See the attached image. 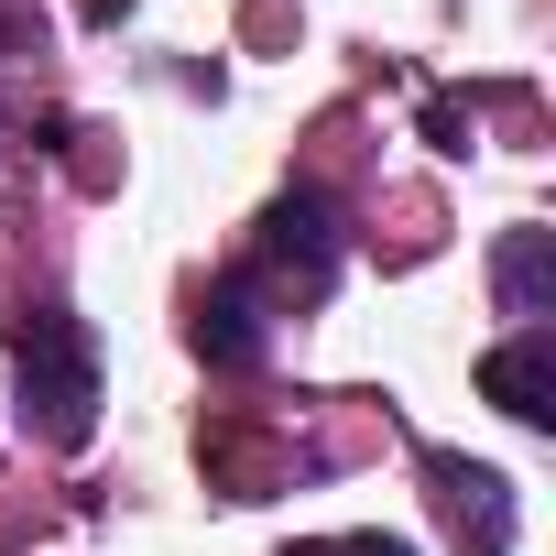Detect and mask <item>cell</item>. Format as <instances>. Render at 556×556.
<instances>
[{
	"instance_id": "cell-7",
	"label": "cell",
	"mask_w": 556,
	"mask_h": 556,
	"mask_svg": "<svg viewBox=\"0 0 556 556\" xmlns=\"http://www.w3.org/2000/svg\"><path fill=\"white\" fill-rule=\"evenodd\" d=\"M426 142H437V153H469V110H458V99H426Z\"/></svg>"
},
{
	"instance_id": "cell-8",
	"label": "cell",
	"mask_w": 556,
	"mask_h": 556,
	"mask_svg": "<svg viewBox=\"0 0 556 556\" xmlns=\"http://www.w3.org/2000/svg\"><path fill=\"white\" fill-rule=\"evenodd\" d=\"M339 556H415L404 534H339Z\"/></svg>"
},
{
	"instance_id": "cell-6",
	"label": "cell",
	"mask_w": 556,
	"mask_h": 556,
	"mask_svg": "<svg viewBox=\"0 0 556 556\" xmlns=\"http://www.w3.org/2000/svg\"><path fill=\"white\" fill-rule=\"evenodd\" d=\"M426 469H437L447 513H458V523L480 513V534H491V556H502V534H513V502H502V469H469V458H426Z\"/></svg>"
},
{
	"instance_id": "cell-1",
	"label": "cell",
	"mask_w": 556,
	"mask_h": 556,
	"mask_svg": "<svg viewBox=\"0 0 556 556\" xmlns=\"http://www.w3.org/2000/svg\"><path fill=\"white\" fill-rule=\"evenodd\" d=\"M12 361H23V437L88 447V437H99V339H88L66 306H23Z\"/></svg>"
},
{
	"instance_id": "cell-2",
	"label": "cell",
	"mask_w": 556,
	"mask_h": 556,
	"mask_svg": "<svg viewBox=\"0 0 556 556\" xmlns=\"http://www.w3.org/2000/svg\"><path fill=\"white\" fill-rule=\"evenodd\" d=\"M251 262H262V285H295V295H328L339 285V218H328V197H273L262 207V240H251Z\"/></svg>"
},
{
	"instance_id": "cell-4",
	"label": "cell",
	"mask_w": 556,
	"mask_h": 556,
	"mask_svg": "<svg viewBox=\"0 0 556 556\" xmlns=\"http://www.w3.org/2000/svg\"><path fill=\"white\" fill-rule=\"evenodd\" d=\"M197 361H218V371H251L262 361V295H251V273H229V285L197 295Z\"/></svg>"
},
{
	"instance_id": "cell-9",
	"label": "cell",
	"mask_w": 556,
	"mask_h": 556,
	"mask_svg": "<svg viewBox=\"0 0 556 556\" xmlns=\"http://www.w3.org/2000/svg\"><path fill=\"white\" fill-rule=\"evenodd\" d=\"M285 556H339V545H285Z\"/></svg>"
},
{
	"instance_id": "cell-5",
	"label": "cell",
	"mask_w": 556,
	"mask_h": 556,
	"mask_svg": "<svg viewBox=\"0 0 556 556\" xmlns=\"http://www.w3.org/2000/svg\"><path fill=\"white\" fill-rule=\"evenodd\" d=\"M491 285H502V317L545 328V317H556V229H513V240L491 251Z\"/></svg>"
},
{
	"instance_id": "cell-3",
	"label": "cell",
	"mask_w": 556,
	"mask_h": 556,
	"mask_svg": "<svg viewBox=\"0 0 556 556\" xmlns=\"http://www.w3.org/2000/svg\"><path fill=\"white\" fill-rule=\"evenodd\" d=\"M480 404H502L513 426H556V339H545V328L502 339V350L480 361Z\"/></svg>"
}]
</instances>
